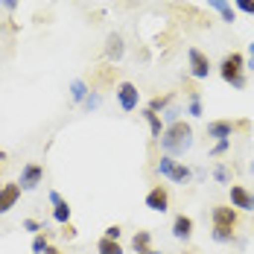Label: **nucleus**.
<instances>
[{"label":"nucleus","instance_id":"nucleus-33","mask_svg":"<svg viewBox=\"0 0 254 254\" xmlns=\"http://www.w3.org/2000/svg\"><path fill=\"white\" fill-rule=\"evenodd\" d=\"M44 254H62V252H59V249H53V246H50V249H47Z\"/></svg>","mask_w":254,"mask_h":254},{"label":"nucleus","instance_id":"nucleus-3","mask_svg":"<svg viewBox=\"0 0 254 254\" xmlns=\"http://www.w3.org/2000/svg\"><path fill=\"white\" fill-rule=\"evenodd\" d=\"M158 176L170 178V181H176V184H187L190 178H193V170L190 167H184L181 161H176V158H170V155H164L161 161H158Z\"/></svg>","mask_w":254,"mask_h":254},{"label":"nucleus","instance_id":"nucleus-4","mask_svg":"<svg viewBox=\"0 0 254 254\" xmlns=\"http://www.w3.org/2000/svg\"><path fill=\"white\" fill-rule=\"evenodd\" d=\"M187 64H190V76L193 79H207L210 76V70H213L210 59H207L202 50H196V47L187 50Z\"/></svg>","mask_w":254,"mask_h":254},{"label":"nucleus","instance_id":"nucleus-17","mask_svg":"<svg viewBox=\"0 0 254 254\" xmlns=\"http://www.w3.org/2000/svg\"><path fill=\"white\" fill-rule=\"evenodd\" d=\"M143 117H146V123H149V131H152L155 140H161V134H164V120H161V114H155V111H143Z\"/></svg>","mask_w":254,"mask_h":254},{"label":"nucleus","instance_id":"nucleus-30","mask_svg":"<svg viewBox=\"0 0 254 254\" xmlns=\"http://www.w3.org/2000/svg\"><path fill=\"white\" fill-rule=\"evenodd\" d=\"M97 105H100V94H88V100H85V108H88V111H94Z\"/></svg>","mask_w":254,"mask_h":254},{"label":"nucleus","instance_id":"nucleus-25","mask_svg":"<svg viewBox=\"0 0 254 254\" xmlns=\"http://www.w3.org/2000/svg\"><path fill=\"white\" fill-rule=\"evenodd\" d=\"M164 120H167V126L178 123V120H181V108H178V105H170V108L164 111Z\"/></svg>","mask_w":254,"mask_h":254},{"label":"nucleus","instance_id":"nucleus-31","mask_svg":"<svg viewBox=\"0 0 254 254\" xmlns=\"http://www.w3.org/2000/svg\"><path fill=\"white\" fill-rule=\"evenodd\" d=\"M246 70H252V73H254V41L249 44V56H246Z\"/></svg>","mask_w":254,"mask_h":254},{"label":"nucleus","instance_id":"nucleus-11","mask_svg":"<svg viewBox=\"0 0 254 254\" xmlns=\"http://www.w3.org/2000/svg\"><path fill=\"white\" fill-rule=\"evenodd\" d=\"M213 225L216 228H237V207H231V204L213 207Z\"/></svg>","mask_w":254,"mask_h":254},{"label":"nucleus","instance_id":"nucleus-10","mask_svg":"<svg viewBox=\"0 0 254 254\" xmlns=\"http://www.w3.org/2000/svg\"><path fill=\"white\" fill-rule=\"evenodd\" d=\"M231 207H237V210H254V193H249L240 184H231Z\"/></svg>","mask_w":254,"mask_h":254},{"label":"nucleus","instance_id":"nucleus-14","mask_svg":"<svg viewBox=\"0 0 254 254\" xmlns=\"http://www.w3.org/2000/svg\"><path fill=\"white\" fill-rule=\"evenodd\" d=\"M173 237L176 240H184V243L193 237V219L187 213H178L176 219H173Z\"/></svg>","mask_w":254,"mask_h":254},{"label":"nucleus","instance_id":"nucleus-20","mask_svg":"<svg viewBox=\"0 0 254 254\" xmlns=\"http://www.w3.org/2000/svg\"><path fill=\"white\" fill-rule=\"evenodd\" d=\"M187 114H190V117H202V94H199V91H190V100H187Z\"/></svg>","mask_w":254,"mask_h":254},{"label":"nucleus","instance_id":"nucleus-19","mask_svg":"<svg viewBox=\"0 0 254 254\" xmlns=\"http://www.w3.org/2000/svg\"><path fill=\"white\" fill-rule=\"evenodd\" d=\"M88 94H91V91H88V85H85L82 79H73V82H70V97H73V102H85Z\"/></svg>","mask_w":254,"mask_h":254},{"label":"nucleus","instance_id":"nucleus-18","mask_svg":"<svg viewBox=\"0 0 254 254\" xmlns=\"http://www.w3.org/2000/svg\"><path fill=\"white\" fill-rule=\"evenodd\" d=\"M97 254H123V246H120V240L102 237L100 243H97Z\"/></svg>","mask_w":254,"mask_h":254},{"label":"nucleus","instance_id":"nucleus-2","mask_svg":"<svg viewBox=\"0 0 254 254\" xmlns=\"http://www.w3.org/2000/svg\"><path fill=\"white\" fill-rule=\"evenodd\" d=\"M219 76H222V82H228L231 88L246 91V85H249V79H246V56L243 53H228L219 62Z\"/></svg>","mask_w":254,"mask_h":254},{"label":"nucleus","instance_id":"nucleus-15","mask_svg":"<svg viewBox=\"0 0 254 254\" xmlns=\"http://www.w3.org/2000/svg\"><path fill=\"white\" fill-rule=\"evenodd\" d=\"M207 6H210V9H216V12L222 15V21H225V24H234V21H237V9L231 6V0H207Z\"/></svg>","mask_w":254,"mask_h":254},{"label":"nucleus","instance_id":"nucleus-13","mask_svg":"<svg viewBox=\"0 0 254 254\" xmlns=\"http://www.w3.org/2000/svg\"><path fill=\"white\" fill-rule=\"evenodd\" d=\"M123 53H126L123 35H120V32H111V35L105 38V59H108V62H120Z\"/></svg>","mask_w":254,"mask_h":254},{"label":"nucleus","instance_id":"nucleus-22","mask_svg":"<svg viewBox=\"0 0 254 254\" xmlns=\"http://www.w3.org/2000/svg\"><path fill=\"white\" fill-rule=\"evenodd\" d=\"M213 240L216 243H234V228H216L213 225Z\"/></svg>","mask_w":254,"mask_h":254},{"label":"nucleus","instance_id":"nucleus-27","mask_svg":"<svg viewBox=\"0 0 254 254\" xmlns=\"http://www.w3.org/2000/svg\"><path fill=\"white\" fill-rule=\"evenodd\" d=\"M231 149V140H216V143H213V149H210V155H216V158H219V155H225Z\"/></svg>","mask_w":254,"mask_h":254},{"label":"nucleus","instance_id":"nucleus-9","mask_svg":"<svg viewBox=\"0 0 254 254\" xmlns=\"http://www.w3.org/2000/svg\"><path fill=\"white\" fill-rule=\"evenodd\" d=\"M50 204H53V219H56L59 225H70V213H73V210H70V204L64 202L56 190H50Z\"/></svg>","mask_w":254,"mask_h":254},{"label":"nucleus","instance_id":"nucleus-36","mask_svg":"<svg viewBox=\"0 0 254 254\" xmlns=\"http://www.w3.org/2000/svg\"><path fill=\"white\" fill-rule=\"evenodd\" d=\"M252 173H254V161H252Z\"/></svg>","mask_w":254,"mask_h":254},{"label":"nucleus","instance_id":"nucleus-26","mask_svg":"<svg viewBox=\"0 0 254 254\" xmlns=\"http://www.w3.org/2000/svg\"><path fill=\"white\" fill-rule=\"evenodd\" d=\"M234 9L246 12V15H254V0H234Z\"/></svg>","mask_w":254,"mask_h":254},{"label":"nucleus","instance_id":"nucleus-7","mask_svg":"<svg viewBox=\"0 0 254 254\" xmlns=\"http://www.w3.org/2000/svg\"><path fill=\"white\" fill-rule=\"evenodd\" d=\"M21 193H24V190H21V184H18V181H9V184H3V187H0V216H3V213H9V210L18 204Z\"/></svg>","mask_w":254,"mask_h":254},{"label":"nucleus","instance_id":"nucleus-29","mask_svg":"<svg viewBox=\"0 0 254 254\" xmlns=\"http://www.w3.org/2000/svg\"><path fill=\"white\" fill-rule=\"evenodd\" d=\"M120 234H123L120 225H108V228H105V237H108V240H120Z\"/></svg>","mask_w":254,"mask_h":254},{"label":"nucleus","instance_id":"nucleus-32","mask_svg":"<svg viewBox=\"0 0 254 254\" xmlns=\"http://www.w3.org/2000/svg\"><path fill=\"white\" fill-rule=\"evenodd\" d=\"M0 3H3V6H6V9H9V12H12V9H15V6H18V0H0Z\"/></svg>","mask_w":254,"mask_h":254},{"label":"nucleus","instance_id":"nucleus-23","mask_svg":"<svg viewBox=\"0 0 254 254\" xmlns=\"http://www.w3.org/2000/svg\"><path fill=\"white\" fill-rule=\"evenodd\" d=\"M47 249H50L47 237H44V234H35V240H32V254H44Z\"/></svg>","mask_w":254,"mask_h":254},{"label":"nucleus","instance_id":"nucleus-16","mask_svg":"<svg viewBox=\"0 0 254 254\" xmlns=\"http://www.w3.org/2000/svg\"><path fill=\"white\" fill-rule=\"evenodd\" d=\"M131 249H134V254L149 252V249H152V234H149V231H137L134 240H131Z\"/></svg>","mask_w":254,"mask_h":254},{"label":"nucleus","instance_id":"nucleus-28","mask_svg":"<svg viewBox=\"0 0 254 254\" xmlns=\"http://www.w3.org/2000/svg\"><path fill=\"white\" fill-rule=\"evenodd\" d=\"M24 231H29V234H41V231H44V225H41V222H35V219H26Z\"/></svg>","mask_w":254,"mask_h":254},{"label":"nucleus","instance_id":"nucleus-35","mask_svg":"<svg viewBox=\"0 0 254 254\" xmlns=\"http://www.w3.org/2000/svg\"><path fill=\"white\" fill-rule=\"evenodd\" d=\"M143 254H161V252H155V249H149V252H143Z\"/></svg>","mask_w":254,"mask_h":254},{"label":"nucleus","instance_id":"nucleus-6","mask_svg":"<svg viewBox=\"0 0 254 254\" xmlns=\"http://www.w3.org/2000/svg\"><path fill=\"white\" fill-rule=\"evenodd\" d=\"M114 94H117V102H120V108H123V111H134V108H137V102H140V91H137V85H134V82H120Z\"/></svg>","mask_w":254,"mask_h":254},{"label":"nucleus","instance_id":"nucleus-21","mask_svg":"<svg viewBox=\"0 0 254 254\" xmlns=\"http://www.w3.org/2000/svg\"><path fill=\"white\" fill-rule=\"evenodd\" d=\"M170 105H173V94H164V97H152V100H149V105H146V108H149V111H155V114H158V111H167Z\"/></svg>","mask_w":254,"mask_h":254},{"label":"nucleus","instance_id":"nucleus-8","mask_svg":"<svg viewBox=\"0 0 254 254\" xmlns=\"http://www.w3.org/2000/svg\"><path fill=\"white\" fill-rule=\"evenodd\" d=\"M146 207L155 210V213H167L170 210V193H167V187L155 184L152 190L146 193Z\"/></svg>","mask_w":254,"mask_h":254},{"label":"nucleus","instance_id":"nucleus-34","mask_svg":"<svg viewBox=\"0 0 254 254\" xmlns=\"http://www.w3.org/2000/svg\"><path fill=\"white\" fill-rule=\"evenodd\" d=\"M3 161H6V152H3V149H0V164H3Z\"/></svg>","mask_w":254,"mask_h":254},{"label":"nucleus","instance_id":"nucleus-12","mask_svg":"<svg viewBox=\"0 0 254 254\" xmlns=\"http://www.w3.org/2000/svg\"><path fill=\"white\" fill-rule=\"evenodd\" d=\"M234 131H237V123H231V120H210L207 123V137H213V140H231Z\"/></svg>","mask_w":254,"mask_h":254},{"label":"nucleus","instance_id":"nucleus-24","mask_svg":"<svg viewBox=\"0 0 254 254\" xmlns=\"http://www.w3.org/2000/svg\"><path fill=\"white\" fill-rule=\"evenodd\" d=\"M213 178H216V181H219V184H231L228 167H225V164H216V167H213Z\"/></svg>","mask_w":254,"mask_h":254},{"label":"nucleus","instance_id":"nucleus-5","mask_svg":"<svg viewBox=\"0 0 254 254\" xmlns=\"http://www.w3.org/2000/svg\"><path fill=\"white\" fill-rule=\"evenodd\" d=\"M41 181H44V167H41V164L29 161V164H24V167H21V178H18L21 190H35Z\"/></svg>","mask_w":254,"mask_h":254},{"label":"nucleus","instance_id":"nucleus-1","mask_svg":"<svg viewBox=\"0 0 254 254\" xmlns=\"http://www.w3.org/2000/svg\"><path fill=\"white\" fill-rule=\"evenodd\" d=\"M161 149L164 155H170V158H178V155H184L190 146H193V128L190 123H184V120H178L173 126L164 128V134H161Z\"/></svg>","mask_w":254,"mask_h":254}]
</instances>
